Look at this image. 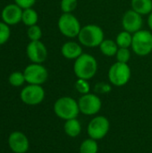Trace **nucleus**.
<instances>
[{
    "label": "nucleus",
    "mask_w": 152,
    "mask_h": 153,
    "mask_svg": "<svg viewBox=\"0 0 152 153\" xmlns=\"http://www.w3.org/2000/svg\"><path fill=\"white\" fill-rule=\"evenodd\" d=\"M104 31L102 28L97 24H87L82 27L78 35L81 45L87 48L99 47L104 39Z\"/></svg>",
    "instance_id": "nucleus-3"
},
{
    "label": "nucleus",
    "mask_w": 152,
    "mask_h": 153,
    "mask_svg": "<svg viewBox=\"0 0 152 153\" xmlns=\"http://www.w3.org/2000/svg\"><path fill=\"white\" fill-rule=\"evenodd\" d=\"M22 11L23 9L15 3L5 5L1 12L2 22L9 26L18 24L20 22H22Z\"/></svg>",
    "instance_id": "nucleus-14"
},
{
    "label": "nucleus",
    "mask_w": 152,
    "mask_h": 153,
    "mask_svg": "<svg viewBox=\"0 0 152 153\" xmlns=\"http://www.w3.org/2000/svg\"><path fill=\"white\" fill-rule=\"evenodd\" d=\"M8 146L13 153H26L30 148V142L22 132L14 131L9 134Z\"/></svg>",
    "instance_id": "nucleus-13"
},
{
    "label": "nucleus",
    "mask_w": 152,
    "mask_h": 153,
    "mask_svg": "<svg viewBox=\"0 0 152 153\" xmlns=\"http://www.w3.org/2000/svg\"><path fill=\"white\" fill-rule=\"evenodd\" d=\"M57 27L59 31L67 38L78 37L82 29L80 21L78 18L72 13H63L58 19Z\"/></svg>",
    "instance_id": "nucleus-6"
},
{
    "label": "nucleus",
    "mask_w": 152,
    "mask_h": 153,
    "mask_svg": "<svg viewBox=\"0 0 152 153\" xmlns=\"http://www.w3.org/2000/svg\"><path fill=\"white\" fill-rule=\"evenodd\" d=\"M25 81L28 84L42 85L48 78L47 69L41 64H30L23 71Z\"/></svg>",
    "instance_id": "nucleus-9"
},
{
    "label": "nucleus",
    "mask_w": 152,
    "mask_h": 153,
    "mask_svg": "<svg viewBox=\"0 0 152 153\" xmlns=\"http://www.w3.org/2000/svg\"><path fill=\"white\" fill-rule=\"evenodd\" d=\"M99 48L100 52L106 56H116V54L119 48L116 40L113 39H104Z\"/></svg>",
    "instance_id": "nucleus-18"
},
{
    "label": "nucleus",
    "mask_w": 152,
    "mask_h": 153,
    "mask_svg": "<svg viewBox=\"0 0 152 153\" xmlns=\"http://www.w3.org/2000/svg\"><path fill=\"white\" fill-rule=\"evenodd\" d=\"M38 20H39L38 13L32 7L27 8V9H23L22 22H23L24 25H26L28 27L35 25V24H37Z\"/></svg>",
    "instance_id": "nucleus-19"
},
{
    "label": "nucleus",
    "mask_w": 152,
    "mask_h": 153,
    "mask_svg": "<svg viewBox=\"0 0 152 153\" xmlns=\"http://www.w3.org/2000/svg\"><path fill=\"white\" fill-rule=\"evenodd\" d=\"M21 100L28 106H37L45 99V90L41 85L28 84L20 93Z\"/></svg>",
    "instance_id": "nucleus-10"
},
{
    "label": "nucleus",
    "mask_w": 152,
    "mask_h": 153,
    "mask_svg": "<svg viewBox=\"0 0 152 153\" xmlns=\"http://www.w3.org/2000/svg\"><path fill=\"white\" fill-rule=\"evenodd\" d=\"M61 54L65 59L75 60L82 54V48L75 41H67L61 47Z\"/></svg>",
    "instance_id": "nucleus-15"
},
{
    "label": "nucleus",
    "mask_w": 152,
    "mask_h": 153,
    "mask_svg": "<svg viewBox=\"0 0 152 153\" xmlns=\"http://www.w3.org/2000/svg\"><path fill=\"white\" fill-rule=\"evenodd\" d=\"M132 41H133V34L125 30L119 32L116 38V42L118 48H129L132 46Z\"/></svg>",
    "instance_id": "nucleus-21"
},
{
    "label": "nucleus",
    "mask_w": 152,
    "mask_h": 153,
    "mask_svg": "<svg viewBox=\"0 0 152 153\" xmlns=\"http://www.w3.org/2000/svg\"><path fill=\"white\" fill-rule=\"evenodd\" d=\"M73 72L78 79L90 80L98 72L97 59L90 54L82 53L74 60Z\"/></svg>",
    "instance_id": "nucleus-1"
},
{
    "label": "nucleus",
    "mask_w": 152,
    "mask_h": 153,
    "mask_svg": "<svg viewBox=\"0 0 152 153\" xmlns=\"http://www.w3.org/2000/svg\"><path fill=\"white\" fill-rule=\"evenodd\" d=\"M78 1L77 0H61L60 7L63 13H72L77 7Z\"/></svg>",
    "instance_id": "nucleus-26"
},
{
    "label": "nucleus",
    "mask_w": 152,
    "mask_h": 153,
    "mask_svg": "<svg viewBox=\"0 0 152 153\" xmlns=\"http://www.w3.org/2000/svg\"><path fill=\"white\" fill-rule=\"evenodd\" d=\"M80 113L85 116H96L102 108L101 99L96 93L81 95L78 100Z\"/></svg>",
    "instance_id": "nucleus-8"
},
{
    "label": "nucleus",
    "mask_w": 152,
    "mask_h": 153,
    "mask_svg": "<svg viewBox=\"0 0 152 153\" xmlns=\"http://www.w3.org/2000/svg\"><path fill=\"white\" fill-rule=\"evenodd\" d=\"M122 26L125 30L132 34L139 31L143 26L142 15L133 9L127 10L122 17Z\"/></svg>",
    "instance_id": "nucleus-11"
},
{
    "label": "nucleus",
    "mask_w": 152,
    "mask_h": 153,
    "mask_svg": "<svg viewBox=\"0 0 152 153\" xmlns=\"http://www.w3.org/2000/svg\"><path fill=\"white\" fill-rule=\"evenodd\" d=\"M27 36L30 41L40 40L41 37H42V30L37 24L30 26L27 30Z\"/></svg>",
    "instance_id": "nucleus-24"
},
{
    "label": "nucleus",
    "mask_w": 152,
    "mask_h": 153,
    "mask_svg": "<svg viewBox=\"0 0 152 153\" xmlns=\"http://www.w3.org/2000/svg\"><path fill=\"white\" fill-rule=\"evenodd\" d=\"M26 54L31 63L42 64L47 58V49L40 40L30 41L26 48Z\"/></svg>",
    "instance_id": "nucleus-12"
},
{
    "label": "nucleus",
    "mask_w": 152,
    "mask_h": 153,
    "mask_svg": "<svg viewBox=\"0 0 152 153\" xmlns=\"http://www.w3.org/2000/svg\"><path fill=\"white\" fill-rule=\"evenodd\" d=\"M99 152V144L98 141L88 138L82 142L79 147V153H98Z\"/></svg>",
    "instance_id": "nucleus-20"
},
{
    "label": "nucleus",
    "mask_w": 152,
    "mask_h": 153,
    "mask_svg": "<svg viewBox=\"0 0 152 153\" xmlns=\"http://www.w3.org/2000/svg\"><path fill=\"white\" fill-rule=\"evenodd\" d=\"M10 35L11 30L9 28V25H7L4 22H0V46L8 41Z\"/></svg>",
    "instance_id": "nucleus-27"
},
{
    "label": "nucleus",
    "mask_w": 152,
    "mask_h": 153,
    "mask_svg": "<svg viewBox=\"0 0 152 153\" xmlns=\"http://www.w3.org/2000/svg\"><path fill=\"white\" fill-rule=\"evenodd\" d=\"M111 83H108L105 82H100L96 83L94 86V91L97 94H108L112 91Z\"/></svg>",
    "instance_id": "nucleus-28"
},
{
    "label": "nucleus",
    "mask_w": 152,
    "mask_h": 153,
    "mask_svg": "<svg viewBox=\"0 0 152 153\" xmlns=\"http://www.w3.org/2000/svg\"><path fill=\"white\" fill-rule=\"evenodd\" d=\"M116 62L128 64V62L131 59V51L129 48H119L116 54Z\"/></svg>",
    "instance_id": "nucleus-25"
},
{
    "label": "nucleus",
    "mask_w": 152,
    "mask_h": 153,
    "mask_svg": "<svg viewBox=\"0 0 152 153\" xmlns=\"http://www.w3.org/2000/svg\"><path fill=\"white\" fill-rule=\"evenodd\" d=\"M54 113L62 120L77 118L80 114L78 100L70 96H64L57 99L54 103Z\"/></svg>",
    "instance_id": "nucleus-2"
},
{
    "label": "nucleus",
    "mask_w": 152,
    "mask_h": 153,
    "mask_svg": "<svg viewBox=\"0 0 152 153\" xmlns=\"http://www.w3.org/2000/svg\"><path fill=\"white\" fill-rule=\"evenodd\" d=\"M132 72L128 64L116 62L114 63L108 73L109 82L116 87H122L128 83L131 79Z\"/></svg>",
    "instance_id": "nucleus-5"
},
{
    "label": "nucleus",
    "mask_w": 152,
    "mask_h": 153,
    "mask_svg": "<svg viewBox=\"0 0 152 153\" xmlns=\"http://www.w3.org/2000/svg\"><path fill=\"white\" fill-rule=\"evenodd\" d=\"M64 132L65 134L71 137L76 138L82 133V124L77 118H73L65 121L64 124Z\"/></svg>",
    "instance_id": "nucleus-16"
},
{
    "label": "nucleus",
    "mask_w": 152,
    "mask_h": 153,
    "mask_svg": "<svg viewBox=\"0 0 152 153\" xmlns=\"http://www.w3.org/2000/svg\"><path fill=\"white\" fill-rule=\"evenodd\" d=\"M37 0H14V3L18 4L22 9H27L32 7Z\"/></svg>",
    "instance_id": "nucleus-29"
},
{
    "label": "nucleus",
    "mask_w": 152,
    "mask_h": 153,
    "mask_svg": "<svg viewBox=\"0 0 152 153\" xmlns=\"http://www.w3.org/2000/svg\"><path fill=\"white\" fill-rule=\"evenodd\" d=\"M132 50L139 56H145L152 52V32L148 30H140L133 34Z\"/></svg>",
    "instance_id": "nucleus-4"
},
{
    "label": "nucleus",
    "mask_w": 152,
    "mask_h": 153,
    "mask_svg": "<svg viewBox=\"0 0 152 153\" xmlns=\"http://www.w3.org/2000/svg\"><path fill=\"white\" fill-rule=\"evenodd\" d=\"M74 88L78 93L81 95H84L90 92V85L88 80L84 79H77L74 83Z\"/></svg>",
    "instance_id": "nucleus-23"
},
{
    "label": "nucleus",
    "mask_w": 152,
    "mask_h": 153,
    "mask_svg": "<svg viewBox=\"0 0 152 153\" xmlns=\"http://www.w3.org/2000/svg\"><path fill=\"white\" fill-rule=\"evenodd\" d=\"M8 82L13 87L22 86L24 84V82H26L24 74H23V72L15 71V72L12 73L9 75V77H8Z\"/></svg>",
    "instance_id": "nucleus-22"
},
{
    "label": "nucleus",
    "mask_w": 152,
    "mask_h": 153,
    "mask_svg": "<svg viewBox=\"0 0 152 153\" xmlns=\"http://www.w3.org/2000/svg\"><path fill=\"white\" fill-rule=\"evenodd\" d=\"M131 6L141 15H149L152 12V0H132Z\"/></svg>",
    "instance_id": "nucleus-17"
},
{
    "label": "nucleus",
    "mask_w": 152,
    "mask_h": 153,
    "mask_svg": "<svg viewBox=\"0 0 152 153\" xmlns=\"http://www.w3.org/2000/svg\"><path fill=\"white\" fill-rule=\"evenodd\" d=\"M148 25H149V28H150L151 31H152V12L148 16Z\"/></svg>",
    "instance_id": "nucleus-30"
},
{
    "label": "nucleus",
    "mask_w": 152,
    "mask_h": 153,
    "mask_svg": "<svg viewBox=\"0 0 152 153\" xmlns=\"http://www.w3.org/2000/svg\"><path fill=\"white\" fill-rule=\"evenodd\" d=\"M110 130V122L105 116H96L90 119L87 126V133L90 138L96 141L102 140Z\"/></svg>",
    "instance_id": "nucleus-7"
}]
</instances>
